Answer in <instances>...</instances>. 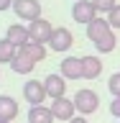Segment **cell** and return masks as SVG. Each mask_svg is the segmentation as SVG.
I'll list each match as a JSON object with an SVG mask.
<instances>
[{
  "label": "cell",
  "instance_id": "1",
  "mask_svg": "<svg viewBox=\"0 0 120 123\" xmlns=\"http://www.w3.org/2000/svg\"><path fill=\"white\" fill-rule=\"evenodd\" d=\"M87 38L95 44V49H97L100 54H110V51H115V46H118V38H115L107 18H95V21L87 23Z\"/></svg>",
  "mask_w": 120,
  "mask_h": 123
},
{
  "label": "cell",
  "instance_id": "2",
  "mask_svg": "<svg viewBox=\"0 0 120 123\" xmlns=\"http://www.w3.org/2000/svg\"><path fill=\"white\" fill-rule=\"evenodd\" d=\"M74 108L79 110V115H90L100 108V95L95 90H77L74 95Z\"/></svg>",
  "mask_w": 120,
  "mask_h": 123
},
{
  "label": "cell",
  "instance_id": "3",
  "mask_svg": "<svg viewBox=\"0 0 120 123\" xmlns=\"http://www.w3.org/2000/svg\"><path fill=\"white\" fill-rule=\"evenodd\" d=\"M13 13L21 21H36L41 18V3L38 0H13Z\"/></svg>",
  "mask_w": 120,
  "mask_h": 123
},
{
  "label": "cell",
  "instance_id": "4",
  "mask_svg": "<svg viewBox=\"0 0 120 123\" xmlns=\"http://www.w3.org/2000/svg\"><path fill=\"white\" fill-rule=\"evenodd\" d=\"M49 110H51V115H54V121H72L74 118V113H77V108H74V100H69V98H56L49 105Z\"/></svg>",
  "mask_w": 120,
  "mask_h": 123
},
{
  "label": "cell",
  "instance_id": "5",
  "mask_svg": "<svg viewBox=\"0 0 120 123\" xmlns=\"http://www.w3.org/2000/svg\"><path fill=\"white\" fill-rule=\"evenodd\" d=\"M72 44H74V36H72V31L69 28H54L51 31V38H49V49H54V51H59V54H64V51H69L72 49Z\"/></svg>",
  "mask_w": 120,
  "mask_h": 123
},
{
  "label": "cell",
  "instance_id": "6",
  "mask_svg": "<svg viewBox=\"0 0 120 123\" xmlns=\"http://www.w3.org/2000/svg\"><path fill=\"white\" fill-rule=\"evenodd\" d=\"M72 18H74L77 23H87L95 21L97 18V10H95V5H92V0H74V5H72Z\"/></svg>",
  "mask_w": 120,
  "mask_h": 123
},
{
  "label": "cell",
  "instance_id": "7",
  "mask_svg": "<svg viewBox=\"0 0 120 123\" xmlns=\"http://www.w3.org/2000/svg\"><path fill=\"white\" fill-rule=\"evenodd\" d=\"M51 31H54V26L49 21H44V18H36V21L28 23V36H31V41H38V44H49Z\"/></svg>",
  "mask_w": 120,
  "mask_h": 123
},
{
  "label": "cell",
  "instance_id": "8",
  "mask_svg": "<svg viewBox=\"0 0 120 123\" xmlns=\"http://www.w3.org/2000/svg\"><path fill=\"white\" fill-rule=\"evenodd\" d=\"M23 98H26V103H31V105H44V100H46L44 82H38V80H28V82L23 85Z\"/></svg>",
  "mask_w": 120,
  "mask_h": 123
},
{
  "label": "cell",
  "instance_id": "9",
  "mask_svg": "<svg viewBox=\"0 0 120 123\" xmlns=\"http://www.w3.org/2000/svg\"><path fill=\"white\" fill-rule=\"evenodd\" d=\"M59 74L64 80H82V59L79 56H64L59 64Z\"/></svg>",
  "mask_w": 120,
  "mask_h": 123
},
{
  "label": "cell",
  "instance_id": "10",
  "mask_svg": "<svg viewBox=\"0 0 120 123\" xmlns=\"http://www.w3.org/2000/svg\"><path fill=\"white\" fill-rule=\"evenodd\" d=\"M44 90H46V98H51V100L64 98V92H67V80L61 74H49L44 80Z\"/></svg>",
  "mask_w": 120,
  "mask_h": 123
},
{
  "label": "cell",
  "instance_id": "11",
  "mask_svg": "<svg viewBox=\"0 0 120 123\" xmlns=\"http://www.w3.org/2000/svg\"><path fill=\"white\" fill-rule=\"evenodd\" d=\"M5 38L15 46V49H21L23 44H28V41H31V36H28V26H21V23H13V26H8Z\"/></svg>",
  "mask_w": 120,
  "mask_h": 123
},
{
  "label": "cell",
  "instance_id": "12",
  "mask_svg": "<svg viewBox=\"0 0 120 123\" xmlns=\"http://www.w3.org/2000/svg\"><path fill=\"white\" fill-rule=\"evenodd\" d=\"M102 74V62L100 56H82V80H97Z\"/></svg>",
  "mask_w": 120,
  "mask_h": 123
},
{
  "label": "cell",
  "instance_id": "13",
  "mask_svg": "<svg viewBox=\"0 0 120 123\" xmlns=\"http://www.w3.org/2000/svg\"><path fill=\"white\" fill-rule=\"evenodd\" d=\"M33 67H36V62L31 59V56H26V54L18 49L13 56V62H10V69H13L15 74H31L33 72Z\"/></svg>",
  "mask_w": 120,
  "mask_h": 123
},
{
  "label": "cell",
  "instance_id": "14",
  "mask_svg": "<svg viewBox=\"0 0 120 123\" xmlns=\"http://www.w3.org/2000/svg\"><path fill=\"white\" fill-rule=\"evenodd\" d=\"M18 115V103L10 95H0V121H15Z\"/></svg>",
  "mask_w": 120,
  "mask_h": 123
},
{
  "label": "cell",
  "instance_id": "15",
  "mask_svg": "<svg viewBox=\"0 0 120 123\" xmlns=\"http://www.w3.org/2000/svg\"><path fill=\"white\" fill-rule=\"evenodd\" d=\"M28 123H54V115H51V110L46 105H31Z\"/></svg>",
  "mask_w": 120,
  "mask_h": 123
},
{
  "label": "cell",
  "instance_id": "16",
  "mask_svg": "<svg viewBox=\"0 0 120 123\" xmlns=\"http://www.w3.org/2000/svg\"><path fill=\"white\" fill-rule=\"evenodd\" d=\"M21 51L26 54V56H31L33 62H44V59H46V44H38V41H28V44H23Z\"/></svg>",
  "mask_w": 120,
  "mask_h": 123
},
{
  "label": "cell",
  "instance_id": "17",
  "mask_svg": "<svg viewBox=\"0 0 120 123\" xmlns=\"http://www.w3.org/2000/svg\"><path fill=\"white\" fill-rule=\"evenodd\" d=\"M15 51H18V49H15L8 38H0V64H10L13 56H15Z\"/></svg>",
  "mask_w": 120,
  "mask_h": 123
},
{
  "label": "cell",
  "instance_id": "18",
  "mask_svg": "<svg viewBox=\"0 0 120 123\" xmlns=\"http://www.w3.org/2000/svg\"><path fill=\"white\" fill-rule=\"evenodd\" d=\"M107 90L113 92V98H120V72L110 74V80H107Z\"/></svg>",
  "mask_w": 120,
  "mask_h": 123
},
{
  "label": "cell",
  "instance_id": "19",
  "mask_svg": "<svg viewBox=\"0 0 120 123\" xmlns=\"http://www.w3.org/2000/svg\"><path fill=\"white\" fill-rule=\"evenodd\" d=\"M92 5H95V10H97V13H110L118 3H115V0H92Z\"/></svg>",
  "mask_w": 120,
  "mask_h": 123
},
{
  "label": "cell",
  "instance_id": "20",
  "mask_svg": "<svg viewBox=\"0 0 120 123\" xmlns=\"http://www.w3.org/2000/svg\"><path fill=\"white\" fill-rule=\"evenodd\" d=\"M107 23H110V28H120V5H115L107 13Z\"/></svg>",
  "mask_w": 120,
  "mask_h": 123
},
{
  "label": "cell",
  "instance_id": "21",
  "mask_svg": "<svg viewBox=\"0 0 120 123\" xmlns=\"http://www.w3.org/2000/svg\"><path fill=\"white\" fill-rule=\"evenodd\" d=\"M110 113H113L115 118H120V98H113V103H110Z\"/></svg>",
  "mask_w": 120,
  "mask_h": 123
},
{
  "label": "cell",
  "instance_id": "22",
  "mask_svg": "<svg viewBox=\"0 0 120 123\" xmlns=\"http://www.w3.org/2000/svg\"><path fill=\"white\" fill-rule=\"evenodd\" d=\"M8 8H13V0H0V13L8 10Z\"/></svg>",
  "mask_w": 120,
  "mask_h": 123
},
{
  "label": "cell",
  "instance_id": "23",
  "mask_svg": "<svg viewBox=\"0 0 120 123\" xmlns=\"http://www.w3.org/2000/svg\"><path fill=\"white\" fill-rule=\"evenodd\" d=\"M67 123H87V118H84V115H74V118L67 121Z\"/></svg>",
  "mask_w": 120,
  "mask_h": 123
},
{
  "label": "cell",
  "instance_id": "24",
  "mask_svg": "<svg viewBox=\"0 0 120 123\" xmlns=\"http://www.w3.org/2000/svg\"><path fill=\"white\" fill-rule=\"evenodd\" d=\"M0 123H13V121H0Z\"/></svg>",
  "mask_w": 120,
  "mask_h": 123
}]
</instances>
